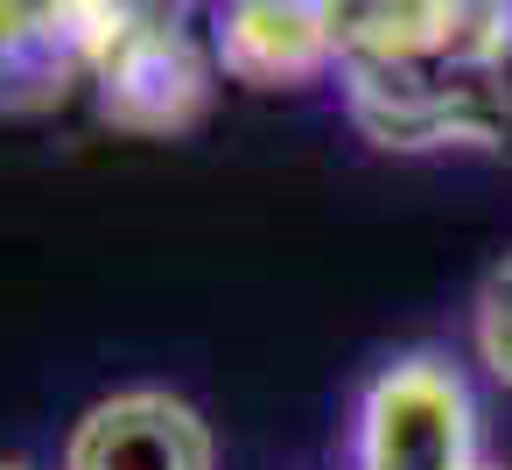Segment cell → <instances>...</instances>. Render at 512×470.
<instances>
[{
	"instance_id": "1",
	"label": "cell",
	"mask_w": 512,
	"mask_h": 470,
	"mask_svg": "<svg viewBox=\"0 0 512 470\" xmlns=\"http://www.w3.org/2000/svg\"><path fill=\"white\" fill-rule=\"evenodd\" d=\"M344 120L386 155H505L512 50H449L414 64H344Z\"/></svg>"
},
{
	"instance_id": "2",
	"label": "cell",
	"mask_w": 512,
	"mask_h": 470,
	"mask_svg": "<svg viewBox=\"0 0 512 470\" xmlns=\"http://www.w3.org/2000/svg\"><path fill=\"white\" fill-rule=\"evenodd\" d=\"M484 414L449 351H393L351 400L344 470H477Z\"/></svg>"
},
{
	"instance_id": "3",
	"label": "cell",
	"mask_w": 512,
	"mask_h": 470,
	"mask_svg": "<svg viewBox=\"0 0 512 470\" xmlns=\"http://www.w3.org/2000/svg\"><path fill=\"white\" fill-rule=\"evenodd\" d=\"M218 64H211V43L197 22H183L169 0L155 8L92 64L85 92H92V113L113 127V134H134V141H176L190 134L211 99H218Z\"/></svg>"
},
{
	"instance_id": "4",
	"label": "cell",
	"mask_w": 512,
	"mask_h": 470,
	"mask_svg": "<svg viewBox=\"0 0 512 470\" xmlns=\"http://www.w3.org/2000/svg\"><path fill=\"white\" fill-rule=\"evenodd\" d=\"M57 470H218V428L176 386H120L71 421Z\"/></svg>"
},
{
	"instance_id": "5",
	"label": "cell",
	"mask_w": 512,
	"mask_h": 470,
	"mask_svg": "<svg viewBox=\"0 0 512 470\" xmlns=\"http://www.w3.org/2000/svg\"><path fill=\"white\" fill-rule=\"evenodd\" d=\"M204 43L225 85L246 92H295L316 78H337V29L330 0H211Z\"/></svg>"
},
{
	"instance_id": "6",
	"label": "cell",
	"mask_w": 512,
	"mask_h": 470,
	"mask_svg": "<svg viewBox=\"0 0 512 470\" xmlns=\"http://www.w3.org/2000/svg\"><path fill=\"white\" fill-rule=\"evenodd\" d=\"M330 29H337L344 64H414V57H449V50H512V0H330Z\"/></svg>"
},
{
	"instance_id": "7",
	"label": "cell",
	"mask_w": 512,
	"mask_h": 470,
	"mask_svg": "<svg viewBox=\"0 0 512 470\" xmlns=\"http://www.w3.org/2000/svg\"><path fill=\"white\" fill-rule=\"evenodd\" d=\"M78 92V78L57 64L50 29H43V0H0V99L43 106Z\"/></svg>"
},
{
	"instance_id": "8",
	"label": "cell",
	"mask_w": 512,
	"mask_h": 470,
	"mask_svg": "<svg viewBox=\"0 0 512 470\" xmlns=\"http://www.w3.org/2000/svg\"><path fill=\"white\" fill-rule=\"evenodd\" d=\"M155 8V0H43V29H50V50H57V64L78 78V92H85V78H92V64L141 22Z\"/></svg>"
},
{
	"instance_id": "9",
	"label": "cell",
	"mask_w": 512,
	"mask_h": 470,
	"mask_svg": "<svg viewBox=\"0 0 512 470\" xmlns=\"http://www.w3.org/2000/svg\"><path fill=\"white\" fill-rule=\"evenodd\" d=\"M470 365L512 393V246L470 288Z\"/></svg>"
},
{
	"instance_id": "10",
	"label": "cell",
	"mask_w": 512,
	"mask_h": 470,
	"mask_svg": "<svg viewBox=\"0 0 512 470\" xmlns=\"http://www.w3.org/2000/svg\"><path fill=\"white\" fill-rule=\"evenodd\" d=\"M0 470H43L36 456H0Z\"/></svg>"
},
{
	"instance_id": "11",
	"label": "cell",
	"mask_w": 512,
	"mask_h": 470,
	"mask_svg": "<svg viewBox=\"0 0 512 470\" xmlns=\"http://www.w3.org/2000/svg\"><path fill=\"white\" fill-rule=\"evenodd\" d=\"M477 470H512V463H498V456H484V463H477Z\"/></svg>"
}]
</instances>
